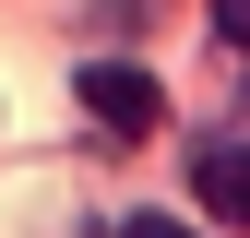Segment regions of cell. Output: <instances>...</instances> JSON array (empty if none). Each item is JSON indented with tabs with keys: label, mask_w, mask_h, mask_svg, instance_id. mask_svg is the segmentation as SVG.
<instances>
[{
	"label": "cell",
	"mask_w": 250,
	"mask_h": 238,
	"mask_svg": "<svg viewBox=\"0 0 250 238\" xmlns=\"http://www.w3.org/2000/svg\"><path fill=\"white\" fill-rule=\"evenodd\" d=\"M72 96H83V119H96L107 143H143L155 119H167L155 72H131V60H83V72H72Z\"/></svg>",
	"instance_id": "obj_1"
},
{
	"label": "cell",
	"mask_w": 250,
	"mask_h": 238,
	"mask_svg": "<svg viewBox=\"0 0 250 238\" xmlns=\"http://www.w3.org/2000/svg\"><path fill=\"white\" fill-rule=\"evenodd\" d=\"M191 191L214 226H250V131H203L191 143Z\"/></svg>",
	"instance_id": "obj_2"
},
{
	"label": "cell",
	"mask_w": 250,
	"mask_h": 238,
	"mask_svg": "<svg viewBox=\"0 0 250 238\" xmlns=\"http://www.w3.org/2000/svg\"><path fill=\"white\" fill-rule=\"evenodd\" d=\"M107 238H203V226H167V215H119Z\"/></svg>",
	"instance_id": "obj_3"
},
{
	"label": "cell",
	"mask_w": 250,
	"mask_h": 238,
	"mask_svg": "<svg viewBox=\"0 0 250 238\" xmlns=\"http://www.w3.org/2000/svg\"><path fill=\"white\" fill-rule=\"evenodd\" d=\"M214 24H227V36H238V48H250V0H214Z\"/></svg>",
	"instance_id": "obj_4"
}]
</instances>
